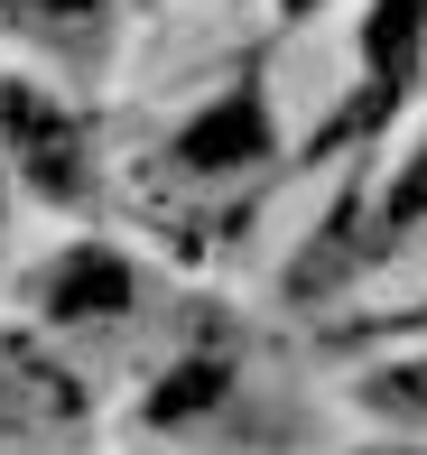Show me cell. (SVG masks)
Wrapping results in <instances>:
<instances>
[{"mask_svg": "<svg viewBox=\"0 0 427 455\" xmlns=\"http://www.w3.org/2000/svg\"><path fill=\"white\" fill-rule=\"evenodd\" d=\"M251 158H270V112H260V93H223L205 121L177 131V168H195V177H233V168H251Z\"/></svg>", "mask_w": 427, "mask_h": 455, "instance_id": "2", "label": "cell"}, {"mask_svg": "<svg viewBox=\"0 0 427 455\" xmlns=\"http://www.w3.org/2000/svg\"><path fill=\"white\" fill-rule=\"evenodd\" d=\"M381 223H391V233H409V223H427V149L409 158V177H399L391 196H381Z\"/></svg>", "mask_w": 427, "mask_h": 455, "instance_id": "5", "label": "cell"}, {"mask_svg": "<svg viewBox=\"0 0 427 455\" xmlns=\"http://www.w3.org/2000/svg\"><path fill=\"white\" fill-rule=\"evenodd\" d=\"M0 140L19 149V168L47 186V196H75V186H84V168H75V121L56 112L47 93H19V84H0Z\"/></svg>", "mask_w": 427, "mask_h": 455, "instance_id": "1", "label": "cell"}, {"mask_svg": "<svg viewBox=\"0 0 427 455\" xmlns=\"http://www.w3.org/2000/svg\"><path fill=\"white\" fill-rule=\"evenodd\" d=\"M418 37H427V0H381V10H372V28H362V66H372V84H381V93L409 84Z\"/></svg>", "mask_w": 427, "mask_h": 455, "instance_id": "4", "label": "cell"}, {"mask_svg": "<svg viewBox=\"0 0 427 455\" xmlns=\"http://www.w3.org/2000/svg\"><path fill=\"white\" fill-rule=\"evenodd\" d=\"M372 400H381V409H409V419H427V363L381 371V381H372Z\"/></svg>", "mask_w": 427, "mask_h": 455, "instance_id": "6", "label": "cell"}, {"mask_svg": "<svg viewBox=\"0 0 427 455\" xmlns=\"http://www.w3.org/2000/svg\"><path fill=\"white\" fill-rule=\"evenodd\" d=\"M279 10H316V0H279Z\"/></svg>", "mask_w": 427, "mask_h": 455, "instance_id": "7", "label": "cell"}, {"mask_svg": "<svg viewBox=\"0 0 427 455\" xmlns=\"http://www.w3.org/2000/svg\"><path fill=\"white\" fill-rule=\"evenodd\" d=\"M47 307L56 316H121L130 307V270H121L103 242H84V251H66L47 270Z\"/></svg>", "mask_w": 427, "mask_h": 455, "instance_id": "3", "label": "cell"}]
</instances>
